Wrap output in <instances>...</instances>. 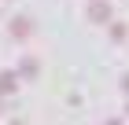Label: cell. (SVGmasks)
I'll return each instance as SVG.
<instances>
[{
	"label": "cell",
	"instance_id": "cell-1",
	"mask_svg": "<svg viewBox=\"0 0 129 125\" xmlns=\"http://www.w3.org/2000/svg\"><path fill=\"white\" fill-rule=\"evenodd\" d=\"M85 15H89L92 26H111V4H107V0H92Z\"/></svg>",
	"mask_w": 129,
	"mask_h": 125
},
{
	"label": "cell",
	"instance_id": "cell-2",
	"mask_svg": "<svg viewBox=\"0 0 129 125\" xmlns=\"http://www.w3.org/2000/svg\"><path fill=\"white\" fill-rule=\"evenodd\" d=\"M8 33H11V37H30V33H33V19H26V15H15V19H11L8 22Z\"/></svg>",
	"mask_w": 129,
	"mask_h": 125
},
{
	"label": "cell",
	"instance_id": "cell-3",
	"mask_svg": "<svg viewBox=\"0 0 129 125\" xmlns=\"http://www.w3.org/2000/svg\"><path fill=\"white\" fill-rule=\"evenodd\" d=\"M22 74H15V70H0V96H11L15 88H19Z\"/></svg>",
	"mask_w": 129,
	"mask_h": 125
},
{
	"label": "cell",
	"instance_id": "cell-4",
	"mask_svg": "<svg viewBox=\"0 0 129 125\" xmlns=\"http://www.w3.org/2000/svg\"><path fill=\"white\" fill-rule=\"evenodd\" d=\"M37 70H41V63H37L33 55H26V59H22V66H19V74H22V77H37Z\"/></svg>",
	"mask_w": 129,
	"mask_h": 125
},
{
	"label": "cell",
	"instance_id": "cell-5",
	"mask_svg": "<svg viewBox=\"0 0 129 125\" xmlns=\"http://www.w3.org/2000/svg\"><path fill=\"white\" fill-rule=\"evenodd\" d=\"M111 37H114V40H125V37H129L125 22H111Z\"/></svg>",
	"mask_w": 129,
	"mask_h": 125
},
{
	"label": "cell",
	"instance_id": "cell-6",
	"mask_svg": "<svg viewBox=\"0 0 129 125\" xmlns=\"http://www.w3.org/2000/svg\"><path fill=\"white\" fill-rule=\"evenodd\" d=\"M122 92H129V74H122Z\"/></svg>",
	"mask_w": 129,
	"mask_h": 125
},
{
	"label": "cell",
	"instance_id": "cell-7",
	"mask_svg": "<svg viewBox=\"0 0 129 125\" xmlns=\"http://www.w3.org/2000/svg\"><path fill=\"white\" fill-rule=\"evenodd\" d=\"M103 125H122V121H118V118H111V121H103Z\"/></svg>",
	"mask_w": 129,
	"mask_h": 125
},
{
	"label": "cell",
	"instance_id": "cell-8",
	"mask_svg": "<svg viewBox=\"0 0 129 125\" xmlns=\"http://www.w3.org/2000/svg\"><path fill=\"white\" fill-rule=\"evenodd\" d=\"M8 125H26V121H8Z\"/></svg>",
	"mask_w": 129,
	"mask_h": 125
},
{
	"label": "cell",
	"instance_id": "cell-9",
	"mask_svg": "<svg viewBox=\"0 0 129 125\" xmlns=\"http://www.w3.org/2000/svg\"><path fill=\"white\" fill-rule=\"evenodd\" d=\"M125 114H129V103H125Z\"/></svg>",
	"mask_w": 129,
	"mask_h": 125
}]
</instances>
